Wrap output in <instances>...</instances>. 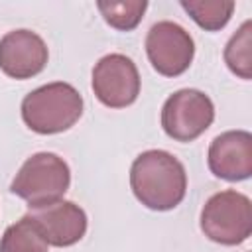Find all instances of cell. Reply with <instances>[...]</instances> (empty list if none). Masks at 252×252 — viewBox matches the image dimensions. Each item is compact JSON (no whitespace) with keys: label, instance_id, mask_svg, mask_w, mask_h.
I'll return each instance as SVG.
<instances>
[{"label":"cell","instance_id":"cell-10","mask_svg":"<svg viewBox=\"0 0 252 252\" xmlns=\"http://www.w3.org/2000/svg\"><path fill=\"white\" fill-rule=\"evenodd\" d=\"M47 244L65 248L77 244L87 232V213L73 201H57L53 205L33 209L30 213Z\"/></svg>","mask_w":252,"mask_h":252},{"label":"cell","instance_id":"cell-1","mask_svg":"<svg viewBox=\"0 0 252 252\" xmlns=\"http://www.w3.org/2000/svg\"><path fill=\"white\" fill-rule=\"evenodd\" d=\"M130 187L144 207L152 211H171L185 199L187 173L173 154L165 150H146L132 161Z\"/></svg>","mask_w":252,"mask_h":252},{"label":"cell","instance_id":"cell-13","mask_svg":"<svg viewBox=\"0 0 252 252\" xmlns=\"http://www.w3.org/2000/svg\"><path fill=\"white\" fill-rule=\"evenodd\" d=\"M226 67L240 79H252V22L246 20L228 39L224 47Z\"/></svg>","mask_w":252,"mask_h":252},{"label":"cell","instance_id":"cell-4","mask_svg":"<svg viewBox=\"0 0 252 252\" xmlns=\"http://www.w3.org/2000/svg\"><path fill=\"white\" fill-rule=\"evenodd\" d=\"M199 220L209 240L222 246H236L248 240L252 232V203L244 193L224 189L207 199Z\"/></svg>","mask_w":252,"mask_h":252},{"label":"cell","instance_id":"cell-14","mask_svg":"<svg viewBox=\"0 0 252 252\" xmlns=\"http://www.w3.org/2000/svg\"><path fill=\"white\" fill-rule=\"evenodd\" d=\"M96 8L104 22L118 30V32H132L144 18V12L148 8L146 0H120V2H96Z\"/></svg>","mask_w":252,"mask_h":252},{"label":"cell","instance_id":"cell-3","mask_svg":"<svg viewBox=\"0 0 252 252\" xmlns=\"http://www.w3.org/2000/svg\"><path fill=\"white\" fill-rule=\"evenodd\" d=\"M69 185L71 169L67 161L53 152H37L22 163L10 183V191L33 211L61 201Z\"/></svg>","mask_w":252,"mask_h":252},{"label":"cell","instance_id":"cell-7","mask_svg":"<svg viewBox=\"0 0 252 252\" xmlns=\"http://www.w3.org/2000/svg\"><path fill=\"white\" fill-rule=\"evenodd\" d=\"M146 53L152 67L163 77L183 75L195 55L191 33L175 22L163 20L150 28L146 35Z\"/></svg>","mask_w":252,"mask_h":252},{"label":"cell","instance_id":"cell-6","mask_svg":"<svg viewBox=\"0 0 252 252\" xmlns=\"http://www.w3.org/2000/svg\"><path fill=\"white\" fill-rule=\"evenodd\" d=\"M91 87L98 102L108 108H126L140 94V73L136 63L122 53L100 57L93 69Z\"/></svg>","mask_w":252,"mask_h":252},{"label":"cell","instance_id":"cell-11","mask_svg":"<svg viewBox=\"0 0 252 252\" xmlns=\"http://www.w3.org/2000/svg\"><path fill=\"white\" fill-rule=\"evenodd\" d=\"M179 6L205 32L222 30L230 22L236 8L232 0H181Z\"/></svg>","mask_w":252,"mask_h":252},{"label":"cell","instance_id":"cell-2","mask_svg":"<svg viewBox=\"0 0 252 252\" xmlns=\"http://www.w3.org/2000/svg\"><path fill=\"white\" fill-rule=\"evenodd\" d=\"M83 96L81 93L63 81L47 83L22 100V120L35 134H59L69 130L83 114Z\"/></svg>","mask_w":252,"mask_h":252},{"label":"cell","instance_id":"cell-5","mask_svg":"<svg viewBox=\"0 0 252 252\" xmlns=\"http://www.w3.org/2000/svg\"><path fill=\"white\" fill-rule=\"evenodd\" d=\"M215 120V104L203 91L181 89L161 106V128L175 142H193Z\"/></svg>","mask_w":252,"mask_h":252},{"label":"cell","instance_id":"cell-8","mask_svg":"<svg viewBox=\"0 0 252 252\" xmlns=\"http://www.w3.org/2000/svg\"><path fill=\"white\" fill-rule=\"evenodd\" d=\"M49 59L45 41L32 30H12L0 39V69L16 81L39 75Z\"/></svg>","mask_w":252,"mask_h":252},{"label":"cell","instance_id":"cell-9","mask_svg":"<svg viewBox=\"0 0 252 252\" xmlns=\"http://www.w3.org/2000/svg\"><path fill=\"white\" fill-rule=\"evenodd\" d=\"M209 169L224 181H244L252 175V134L228 130L219 134L207 152Z\"/></svg>","mask_w":252,"mask_h":252},{"label":"cell","instance_id":"cell-12","mask_svg":"<svg viewBox=\"0 0 252 252\" xmlns=\"http://www.w3.org/2000/svg\"><path fill=\"white\" fill-rule=\"evenodd\" d=\"M47 242L30 215L10 224L0 238V252H47Z\"/></svg>","mask_w":252,"mask_h":252}]
</instances>
